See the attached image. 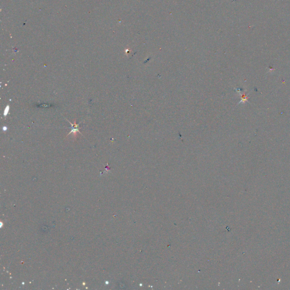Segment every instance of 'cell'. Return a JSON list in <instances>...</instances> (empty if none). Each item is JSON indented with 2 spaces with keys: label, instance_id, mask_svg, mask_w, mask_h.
I'll return each mask as SVG.
<instances>
[{
  "label": "cell",
  "instance_id": "obj_1",
  "mask_svg": "<svg viewBox=\"0 0 290 290\" xmlns=\"http://www.w3.org/2000/svg\"><path fill=\"white\" fill-rule=\"evenodd\" d=\"M67 121H69V122H70V124L72 125V130H71V131L69 132V134H67L66 137H67L68 135H69L72 133H73V134L74 135V136L75 137L76 135H77V133H78V132H79L81 134H82V133L79 131V125L76 124L75 120H74V124H72V123H71L70 121L68 120H67Z\"/></svg>",
  "mask_w": 290,
  "mask_h": 290
},
{
  "label": "cell",
  "instance_id": "obj_2",
  "mask_svg": "<svg viewBox=\"0 0 290 290\" xmlns=\"http://www.w3.org/2000/svg\"><path fill=\"white\" fill-rule=\"evenodd\" d=\"M9 109H10V107L9 105H7L6 108H5V110H4V112H3V116H4V117H6V116L8 115V113H9Z\"/></svg>",
  "mask_w": 290,
  "mask_h": 290
}]
</instances>
